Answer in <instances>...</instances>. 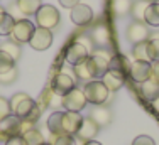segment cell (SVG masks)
Here are the masks:
<instances>
[{
	"instance_id": "6da1fadb",
	"label": "cell",
	"mask_w": 159,
	"mask_h": 145,
	"mask_svg": "<svg viewBox=\"0 0 159 145\" xmlns=\"http://www.w3.org/2000/svg\"><path fill=\"white\" fill-rule=\"evenodd\" d=\"M12 113H14L17 118H20L22 121H31V123L36 125L37 121H39L41 113H43V112H41L37 101L32 100V98L27 94V96H25L24 100H22V101L16 106V108L12 110Z\"/></svg>"
},
{
	"instance_id": "7a4b0ae2",
	"label": "cell",
	"mask_w": 159,
	"mask_h": 145,
	"mask_svg": "<svg viewBox=\"0 0 159 145\" xmlns=\"http://www.w3.org/2000/svg\"><path fill=\"white\" fill-rule=\"evenodd\" d=\"M83 93H85V98L88 103L95 106H100V105H105L110 96V91L107 90V86L100 81V79H92L88 81L83 88Z\"/></svg>"
},
{
	"instance_id": "3957f363",
	"label": "cell",
	"mask_w": 159,
	"mask_h": 145,
	"mask_svg": "<svg viewBox=\"0 0 159 145\" xmlns=\"http://www.w3.org/2000/svg\"><path fill=\"white\" fill-rule=\"evenodd\" d=\"M36 24L37 27H43V29H49L52 30L54 27L59 25V12L56 7L52 5H41V9L36 12Z\"/></svg>"
},
{
	"instance_id": "277c9868",
	"label": "cell",
	"mask_w": 159,
	"mask_h": 145,
	"mask_svg": "<svg viewBox=\"0 0 159 145\" xmlns=\"http://www.w3.org/2000/svg\"><path fill=\"white\" fill-rule=\"evenodd\" d=\"M110 52H107L105 49H97L93 51L92 54L88 56V63H90V68L93 71V76L95 78H100L108 71V64H110Z\"/></svg>"
},
{
	"instance_id": "5b68a950",
	"label": "cell",
	"mask_w": 159,
	"mask_h": 145,
	"mask_svg": "<svg viewBox=\"0 0 159 145\" xmlns=\"http://www.w3.org/2000/svg\"><path fill=\"white\" fill-rule=\"evenodd\" d=\"M86 98H85V93L83 90L80 88H73L70 93H66L64 96H61V106L66 112H75V113H80L83 108L86 106Z\"/></svg>"
},
{
	"instance_id": "8992f818",
	"label": "cell",
	"mask_w": 159,
	"mask_h": 145,
	"mask_svg": "<svg viewBox=\"0 0 159 145\" xmlns=\"http://www.w3.org/2000/svg\"><path fill=\"white\" fill-rule=\"evenodd\" d=\"M34 30V24L27 19H17L16 24H14V29H12V34H10V39L16 41L17 44H25L31 41Z\"/></svg>"
},
{
	"instance_id": "52a82bcc",
	"label": "cell",
	"mask_w": 159,
	"mask_h": 145,
	"mask_svg": "<svg viewBox=\"0 0 159 145\" xmlns=\"http://www.w3.org/2000/svg\"><path fill=\"white\" fill-rule=\"evenodd\" d=\"M127 41L130 44H141V42H146L149 39V29H147V24L146 22H139V20H134L129 24L127 27Z\"/></svg>"
},
{
	"instance_id": "ba28073f",
	"label": "cell",
	"mask_w": 159,
	"mask_h": 145,
	"mask_svg": "<svg viewBox=\"0 0 159 145\" xmlns=\"http://www.w3.org/2000/svg\"><path fill=\"white\" fill-rule=\"evenodd\" d=\"M88 56H90L88 47H86L81 41H78V42H71L70 46H68L64 58H66V63H70L71 66H76V64L83 63Z\"/></svg>"
},
{
	"instance_id": "9c48e42d",
	"label": "cell",
	"mask_w": 159,
	"mask_h": 145,
	"mask_svg": "<svg viewBox=\"0 0 159 145\" xmlns=\"http://www.w3.org/2000/svg\"><path fill=\"white\" fill-rule=\"evenodd\" d=\"M29 44H31V47L36 49V51H46V49H49L52 44V30L36 27L31 41H29Z\"/></svg>"
},
{
	"instance_id": "30bf717a",
	"label": "cell",
	"mask_w": 159,
	"mask_h": 145,
	"mask_svg": "<svg viewBox=\"0 0 159 145\" xmlns=\"http://www.w3.org/2000/svg\"><path fill=\"white\" fill-rule=\"evenodd\" d=\"M81 123H83V116L80 115V113H75V112H63L61 125H63V133H64V135L75 137V135L78 133V130L81 128Z\"/></svg>"
},
{
	"instance_id": "8fae6325",
	"label": "cell",
	"mask_w": 159,
	"mask_h": 145,
	"mask_svg": "<svg viewBox=\"0 0 159 145\" xmlns=\"http://www.w3.org/2000/svg\"><path fill=\"white\" fill-rule=\"evenodd\" d=\"M75 86V81L71 76H68L66 72H58V74L52 78L51 81V90L54 91V94H58V96H64L66 93H70Z\"/></svg>"
},
{
	"instance_id": "7c38bea8",
	"label": "cell",
	"mask_w": 159,
	"mask_h": 145,
	"mask_svg": "<svg viewBox=\"0 0 159 145\" xmlns=\"http://www.w3.org/2000/svg\"><path fill=\"white\" fill-rule=\"evenodd\" d=\"M100 132V127L92 120L90 116H83V123L81 128L78 130V133L75 135V140H80V142H90V140H95V137Z\"/></svg>"
},
{
	"instance_id": "4fadbf2b",
	"label": "cell",
	"mask_w": 159,
	"mask_h": 145,
	"mask_svg": "<svg viewBox=\"0 0 159 145\" xmlns=\"http://www.w3.org/2000/svg\"><path fill=\"white\" fill-rule=\"evenodd\" d=\"M71 20L76 25H88L90 22L93 20V10L90 5H85V3H78L75 9H71Z\"/></svg>"
},
{
	"instance_id": "5bb4252c",
	"label": "cell",
	"mask_w": 159,
	"mask_h": 145,
	"mask_svg": "<svg viewBox=\"0 0 159 145\" xmlns=\"http://www.w3.org/2000/svg\"><path fill=\"white\" fill-rule=\"evenodd\" d=\"M130 76L135 83H144L151 78V63H146V61H134L130 64Z\"/></svg>"
},
{
	"instance_id": "9a60e30c",
	"label": "cell",
	"mask_w": 159,
	"mask_h": 145,
	"mask_svg": "<svg viewBox=\"0 0 159 145\" xmlns=\"http://www.w3.org/2000/svg\"><path fill=\"white\" fill-rule=\"evenodd\" d=\"M100 81L103 83V85L107 86V90L112 93V91H119L120 88L124 86V83H125V76H124L122 72H119V71L108 69L103 76H102Z\"/></svg>"
},
{
	"instance_id": "2e32d148",
	"label": "cell",
	"mask_w": 159,
	"mask_h": 145,
	"mask_svg": "<svg viewBox=\"0 0 159 145\" xmlns=\"http://www.w3.org/2000/svg\"><path fill=\"white\" fill-rule=\"evenodd\" d=\"M90 37H92V42L95 44L98 49H105L110 44V30H108L107 25H97V27L92 30Z\"/></svg>"
},
{
	"instance_id": "e0dca14e",
	"label": "cell",
	"mask_w": 159,
	"mask_h": 145,
	"mask_svg": "<svg viewBox=\"0 0 159 145\" xmlns=\"http://www.w3.org/2000/svg\"><path fill=\"white\" fill-rule=\"evenodd\" d=\"M90 118L98 125V127H107V125L112 123V112L107 108L105 105H100V106H95L92 108L90 112Z\"/></svg>"
},
{
	"instance_id": "ac0fdd59",
	"label": "cell",
	"mask_w": 159,
	"mask_h": 145,
	"mask_svg": "<svg viewBox=\"0 0 159 145\" xmlns=\"http://www.w3.org/2000/svg\"><path fill=\"white\" fill-rule=\"evenodd\" d=\"M20 123H22V120H20V118H17L12 113V115L7 116L3 121H0V130H2L10 138V137L20 135Z\"/></svg>"
},
{
	"instance_id": "d6986e66",
	"label": "cell",
	"mask_w": 159,
	"mask_h": 145,
	"mask_svg": "<svg viewBox=\"0 0 159 145\" xmlns=\"http://www.w3.org/2000/svg\"><path fill=\"white\" fill-rule=\"evenodd\" d=\"M41 0H17L16 7L20 15H36V12L41 9Z\"/></svg>"
},
{
	"instance_id": "ffe728a7",
	"label": "cell",
	"mask_w": 159,
	"mask_h": 145,
	"mask_svg": "<svg viewBox=\"0 0 159 145\" xmlns=\"http://www.w3.org/2000/svg\"><path fill=\"white\" fill-rule=\"evenodd\" d=\"M141 94L144 96V100L152 103L159 96V85L156 81H152V79H147V81L141 83Z\"/></svg>"
},
{
	"instance_id": "44dd1931",
	"label": "cell",
	"mask_w": 159,
	"mask_h": 145,
	"mask_svg": "<svg viewBox=\"0 0 159 145\" xmlns=\"http://www.w3.org/2000/svg\"><path fill=\"white\" fill-rule=\"evenodd\" d=\"M73 72L75 76L80 79V81H92V79H95V76H93V71L92 68H90V63H88V58H86L83 63L76 64V66H73Z\"/></svg>"
},
{
	"instance_id": "7402d4cb",
	"label": "cell",
	"mask_w": 159,
	"mask_h": 145,
	"mask_svg": "<svg viewBox=\"0 0 159 145\" xmlns=\"http://www.w3.org/2000/svg\"><path fill=\"white\" fill-rule=\"evenodd\" d=\"M61 120H63V112H54L49 115L46 125H48V130L51 132V135H64Z\"/></svg>"
},
{
	"instance_id": "603a6c76",
	"label": "cell",
	"mask_w": 159,
	"mask_h": 145,
	"mask_svg": "<svg viewBox=\"0 0 159 145\" xmlns=\"http://www.w3.org/2000/svg\"><path fill=\"white\" fill-rule=\"evenodd\" d=\"M144 22L152 27H159V3L151 2L144 14Z\"/></svg>"
},
{
	"instance_id": "cb8c5ba5",
	"label": "cell",
	"mask_w": 159,
	"mask_h": 145,
	"mask_svg": "<svg viewBox=\"0 0 159 145\" xmlns=\"http://www.w3.org/2000/svg\"><path fill=\"white\" fill-rule=\"evenodd\" d=\"M108 69H113V71H119L125 76L127 71H130V64L129 61L124 58V56H112L110 59V64H108Z\"/></svg>"
},
{
	"instance_id": "d4e9b609",
	"label": "cell",
	"mask_w": 159,
	"mask_h": 145,
	"mask_svg": "<svg viewBox=\"0 0 159 145\" xmlns=\"http://www.w3.org/2000/svg\"><path fill=\"white\" fill-rule=\"evenodd\" d=\"M20 137L24 138L25 145H41V143L46 142V140H44V135L41 133L39 128H32V130H29V132L22 133Z\"/></svg>"
},
{
	"instance_id": "484cf974",
	"label": "cell",
	"mask_w": 159,
	"mask_h": 145,
	"mask_svg": "<svg viewBox=\"0 0 159 145\" xmlns=\"http://www.w3.org/2000/svg\"><path fill=\"white\" fill-rule=\"evenodd\" d=\"M0 49H2L3 52H7V54L10 56L14 61H17L19 58H20V54H22V49H20V44H17L16 41H12V39H9V41H5L2 46H0Z\"/></svg>"
},
{
	"instance_id": "4316f807",
	"label": "cell",
	"mask_w": 159,
	"mask_h": 145,
	"mask_svg": "<svg viewBox=\"0 0 159 145\" xmlns=\"http://www.w3.org/2000/svg\"><path fill=\"white\" fill-rule=\"evenodd\" d=\"M14 24H16V19L9 12H5L0 17V36H10L12 29H14Z\"/></svg>"
},
{
	"instance_id": "83f0119b",
	"label": "cell",
	"mask_w": 159,
	"mask_h": 145,
	"mask_svg": "<svg viewBox=\"0 0 159 145\" xmlns=\"http://www.w3.org/2000/svg\"><path fill=\"white\" fill-rule=\"evenodd\" d=\"M132 5H134V3H132L130 0H113V2H112L113 12H115L117 15H120V17H124V15L130 14Z\"/></svg>"
},
{
	"instance_id": "f1b7e54d",
	"label": "cell",
	"mask_w": 159,
	"mask_h": 145,
	"mask_svg": "<svg viewBox=\"0 0 159 145\" xmlns=\"http://www.w3.org/2000/svg\"><path fill=\"white\" fill-rule=\"evenodd\" d=\"M147 52H149V59L159 61V34H154L151 39H147Z\"/></svg>"
},
{
	"instance_id": "f546056e",
	"label": "cell",
	"mask_w": 159,
	"mask_h": 145,
	"mask_svg": "<svg viewBox=\"0 0 159 145\" xmlns=\"http://www.w3.org/2000/svg\"><path fill=\"white\" fill-rule=\"evenodd\" d=\"M149 0H139V2H135L134 5H132V15H134L135 20L139 22H144V14H146V9L149 7Z\"/></svg>"
},
{
	"instance_id": "4dcf8cb0",
	"label": "cell",
	"mask_w": 159,
	"mask_h": 145,
	"mask_svg": "<svg viewBox=\"0 0 159 145\" xmlns=\"http://www.w3.org/2000/svg\"><path fill=\"white\" fill-rule=\"evenodd\" d=\"M132 54H134L135 61H146V63H151L149 59V52H147V41L141 44H135L132 47Z\"/></svg>"
},
{
	"instance_id": "1f68e13d",
	"label": "cell",
	"mask_w": 159,
	"mask_h": 145,
	"mask_svg": "<svg viewBox=\"0 0 159 145\" xmlns=\"http://www.w3.org/2000/svg\"><path fill=\"white\" fill-rule=\"evenodd\" d=\"M52 96H54V91L51 90V86L44 88V91H43V93H41L39 100H37V105H39L41 112H44V110H46L48 106H49V105H51V103H52Z\"/></svg>"
},
{
	"instance_id": "d6a6232c",
	"label": "cell",
	"mask_w": 159,
	"mask_h": 145,
	"mask_svg": "<svg viewBox=\"0 0 159 145\" xmlns=\"http://www.w3.org/2000/svg\"><path fill=\"white\" fill-rule=\"evenodd\" d=\"M14 68H16V61L10 58L7 52H3L2 49H0V74L14 69Z\"/></svg>"
},
{
	"instance_id": "836d02e7",
	"label": "cell",
	"mask_w": 159,
	"mask_h": 145,
	"mask_svg": "<svg viewBox=\"0 0 159 145\" xmlns=\"http://www.w3.org/2000/svg\"><path fill=\"white\" fill-rule=\"evenodd\" d=\"M51 145H75V137L71 135H51Z\"/></svg>"
},
{
	"instance_id": "e575fe53",
	"label": "cell",
	"mask_w": 159,
	"mask_h": 145,
	"mask_svg": "<svg viewBox=\"0 0 159 145\" xmlns=\"http://www.w3.org/2000/svg\"><path fill=\"white\" fill-rule=\"evenodd\" d=\"M12 115V108H10V101L7 98L0 96V121H3L7 116Z\"/></svg>"
},
{
	"instance_id": "d590c367",
	"label": "cell",
	"mask_w": 159,
	"mask_h": 145,
	"mask_svg": "<svg viewBox=\"0 0 159 145\" xmlns=\"http://www.w3.org/2000/svg\"><path fill=\"white\" fill-rule=\"evenodd\" d=\"M17 76H19V72H17L16 68L7 71V72H2V74H0V85H12L17 79Z\"/></svg>"
},
{
	"instance_id": "8d00e7d4",
	"label": "cell",
	"mask_w": 159,
	"mask_h": 145,
	"mask_svg": "<svg viewBox=\"0 0 159 145\" xmlns=\"http://www.w3.org/2000/svg\"><path fill=\"white\" fill-rule=\"evenodd\" d=\"M132 145H156V142H154L149 135H139L134 138Z\"/></svg>"
},
{
	"instance_id": "74e56055",
	"label": "cell",
	"mask_w": 159,
	"mask_h": 145,
	"mask_svg": "<svg viewBox=\"0 0 159 145\" xmlns=\"http://www.w3.org/2000/svg\"><path fill=\"white\" fill-rule=\"evenodd\" d=\"M152 81H156L159 85V61H152L151 63V78Z\"/></svg>"
},
{
	"instance_id": "f35d334b",
	"label": "cell",
	"mask_w": 159,
	"mask_h": 145,
	"mask_svg": "<svg viewBox=\"0 0 159 145\" xmlns=\"http://www.w3.org/2000/svg\"><path fill=\"white\" fill-rule=\"evenodd\" d=\"M3 145H25L24 138H22L20 135H16V137H10V138H7V142Z\"/></svg>"
},
{
	"instance_id": "ab89813d",
	"label": "cell",
	"mask_w": 159,
	"mask_h": 145,
	"mask_svg": "<svg viewBox=\"0 0 159 145\" xmlns=\"http://www.w3.org/2000/svg\"><path fill=\"white\" fill-rule=\"evenodd\" d=\"M59 3H61L64 9H75V7L81 2H80V0H59Z\"/></svg>"
},
{
	"instance_id": "60d3db41",
	"label": "cell",
	"mask_w": 159,
	"mask_h": 145,
	"mask_svg": "<svg viewBox=\"0 0 159 145\" xmlns=\"http://www.w3.org/2000/svg\"><path fill=\"white\" fill-rule=\"evenodd\" d=\"M7 138H9V137H7V135H5V133H3L2 130H0V143H2V145H3V143H5V142H7Z\"/></svg>"
},
{
	"instance_id": "b9f144b4",
	"label": "cell",
	"mask_w": 159,
	"mask_h": 145,
	"mask_svg": "<svg viewBox=\"0 0 159 145\" xmlns=\"http://www.w3.org/2000/svg\"><path fill=\"white\" fill-rule=\"evenodd\" d=\"M152 108L156 110V113H159V96L156 98V100L152 101Z\"/></svg>"
},
{
	"instance_id": "7bdbcfd3",
	"label": "cell",
	"mask_w": 159,
	"mask_h": 145,
	"mask_svg": "<svg viewBox=\"0 0 159 145\" xmlns=\"http://www.w3.org/2000/svg\"><path fill=\"white\" fill-rule=\"evenodd\" d=\"M83 145H102L100 142H97V140H90V142H85Z\"/></svg>"
},
{
	"instance_id": "ee69618b",
	"label": "cell",
	"mask_w": 159,
	"mask_h": 145,
	"mask_svg": "<svg viewBox=\"0 0 159 145\" xmlns=\"http://www.w3.org/2000/svg\"><path fill=\"white\" fill-rule=\"evenodd\" d=\"M3 14H5V9H3V7H2V5H0V17H2V15H3Z\"/></svg>"
},
{
	"instance_id": "f6af8a7d",
	"label": "cell",
	"mask_w": 159,
	"mask_h": 145,
	"mask_svg": "<svg viewBox=\"0 0 159 145\" xmlns=\"http://www.w3.org/2000/svg\"><path fill=\"white\" fill-rule=\"evenodd\" d=\"M41 145H51V143H48V142H44V143H41Z\"/></svg>"
},
{
	"instance_id": "bcb514c9",
	"label": "cell",
	"mask_w": 159,
	"mask_h": 145,
	"mask_svg": "<svg viewBox=\"0 0 159 145\" xmlns=\"http://www.w3.org/2000/svg\"><path fill=\"white\" fill-rule=\"evenodd\" d=\"M156 3H159V0H156Z\"/></svg>"
},
{
	"instance_id": "7dc6e473",
	"label": "cell",
	"mask_w": 159,
	"mask_h": 145,
	"mask_svg": "<svg viewBox=\"0 0 159 145\" xmlns=\"http://www.w3.org/2000/svg\"><path fill=\"white\" fill-rule=\"evenodd\" d=\"M0 145H2V143H0Z\"/></svg>"
}]
</instances>
